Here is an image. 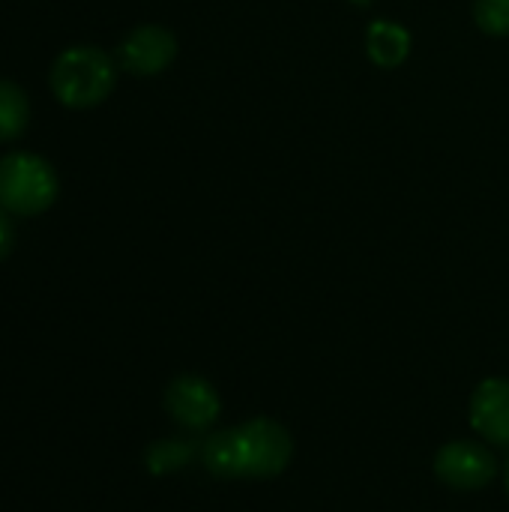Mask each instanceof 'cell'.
Instances as JSON below:
<instances>
[{
    "instance_id": "cell-2",
    "label": "cell",
    "mask_w": 509,
    "mask_h": 512,
    "mask_svg": "<svg viewBox=\"0 0 509 512\" xmlns=\"http://www.w3.org/2000/svg\"><path fill=\"white\" fill-rule=\"evenodd\" d=\"M51 90L69 108L99 105L114 90V63L102 48L75 45L54 60Z\"/></svg>"
},
{
    "instance_id": "cell-3",
    "label": "cell",
    "mask_w": 509,
    "mask_h": 512,
    "mask_svg": "<svg viewBox=\"0 0 509 512\" xmlns=\"http://www.w3.org/2000/svg\"><path fill=\"white\" fill-rule=\"evenodd\" d=\"M60 180L48 159L9 153L0 159V207L15 216H39L57 198Z\"/></svg>"
},
{
    "instance_id": "cell-14",
    "label": "cell",
    "mask_w": 509,
    "mask_h": 512,
    "mask_svg": "<svg viewBox=\"0 0 509 512\" xmlns=\"http://www.w3.org/2000/svg\"><path fill=\"white\" fill-rule=\"evenodd\" d=\"M507 489H509V468H507Z\"/></svg>"
},
{
    "instance_id": "cell-1",
    "label": "cell",
    "mask_w": 509,
    "mask_h": 512,
    "mask_svg": "<svg viewBox=\"0 0 509 512\" xmlns=\"http://www.w3.org/2000/svg\"><path fill=\"white\" fill-rule=\"evenodd\" d=\"M294 441L276 423L255 417L243 426L216 432L204 441L201 459L213 477L222 480H267L285 471Z\"/></svg>"
},
{
    "instance_id": "cell-7",
    "label": "cell",
    "mask_w": 509,
    "mask_h": 512,
    "mask_svg": "<svg viewBox=\"0 0 509 512\" xmlns=\"http://www.w3.org/2000/svg\"><path fill=\"white\" fill-rule=\"evenodd\" d=\"M471 423L489 444L509 447V381L489 378L474 390Z\"/></svg>"
},
{
    "instance_id": "cell-9",
    "label": "cell",
    "mask_w": 509,
    "mask_h": 512,
    "mask_svg": "<svg viewBox=\"0 0 509 512\" xmlns=\"http://www.w3.org/2000/svg\"><path fill=\"white\" fill-rule=\"evenodd\" d=\"M30 120L27 93L15 81H0V141H15Z\"/></svg>"
},
{
    "instance_id": "cell-4",
    "label": "cell",
    "mask_w": 509,
    "mask_h": 512,
    "mask_svg": "<svg viewBox=\"0 0 509 512\" xmlns=\"http://www.w3.org/2000/svg\"><path fill=\"white\" fill-rule=\"evenodd\" d=\"M498 465L483 444L474 441H450L435 456V474L459 492H474L492 483Z\"/></svg>"
},
{
    "instance_id": "cell-12",
    "label": "cell",
    "mask_w": 509,
    "mask_h": 512,
    "mask_svg": "<svg viewBox=\"0 0 509 512\" xmlns=\"http://www.w3.org/2000/svg\"><path fill=\"white\" fill-rule=\"evenodd\" d=\"M6 213L9 210L0 207V258H6L12 252V246H15V228H12V222H9Z\"/></svg>"
},
{
    "instance_id": "cell-8",
    "label": "cell",
    "mask_w": 509,
    "mask_h": 512,
    "mask_svg": "<svg viewBox=\"0 0 509 512\" xmlns=\"http://www.w3.org/2000/svg\"><path fill=\"white\" fill-rule=\"evenodd\" d=\"M366 51L381 69L399 66L411 51V33L396 21H375L366 33Z\"/></svg>"
},
{
    "instance_id": "cell-11",
    "label": "cell",
    "mask_w": 509,
    "mask_h": 512,
    "mask_svg": "<svg viewBox=\"0 0 509 512\" xmlns=\"http://www.w3.org/2000/svg\"><path fill=\"white\" fill-rule=\"evenodd\" d=\"M183 459H186V453H177V444L168 447V441L159 444V447L153 450V456H150V462H153L156 471H162V468H177Z\"/></svg>"
},
{
    "instance_id": "cell-6",
    "label": "cell",
    "mask_w": 509,
    "mask_h": 512,
    "mask_svg": "<svg viewBox=\"0 0 509 512\" xmlns=\"http://www.w3.org/2000/svg\"><path fill=\"white\" fill-rule=\"evenodd\" d=\"M165 405L171 411V417L189 429H207L216 414H219V396L213 393V387L195 375H183L168 387Z\"/></svg>"
},
{
    "instance_id": "cell-5",
    "label": "cell",
    "mask_w": 509,
    "mask_h": 512,
    "mask_svg": "<svg viewBox=\"0 0 509 512\" xmlns=\"http://www.w3.org/2000/svg\"><path fill=\"white\" fill-rule=\"evenodd\" d=\"M177 54V39L171 30L159 24H144L135 27L117 48V57L123 69L135 75H159Z\"/></svg>"
},
{
    "instance_id": "cell-10",
    "label": "cell",
    "mask_w": 509,
    "mask_h": 512,
    "mask_svg": "<svg viewBox=\"0 0 509 512\" xmlns=\"http://www.w3.org/2000/svg\"><path fill=\"white\" fill-rule=\"evenodd\" d=\"M477 24L492 36H509V0H477Z\"/></svg>"
},
{
    "instance_id": "cell-13",
    "label": "cell",
    "mask_w": 509,
    "mask_h": 512,
    "mask_svg": "<svg viewBox=\"0 0 509 512\" xmlns=\"http://www.w3.org/2000/svg\"><path fill=\"white\" fill-rule=\"evenodd\" d=\"M351 3H369V0H351Z\"/></svg>"
}]
</instances>
